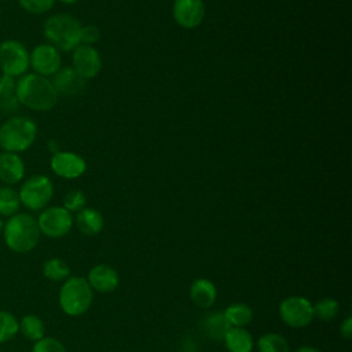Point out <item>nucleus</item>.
I'll list each match as a JSON object with an SVG mask.
<instances>
[{
  "label": "nucleus",
  "mask_w": 352,
  "mask_h": 352,
  "mask_svg": "<svg viewBox=\"0 0 352 352\" xmlns=\"http://www.w3.org/2000/svg\"><path fill=\"white\" fill-rule=\"evenodd\" d=\"M15 95L21 106L34 111H50L59 99L52 81L36 73H26L16 78Z\"/></svg>",
  "instance_id": "1"
},
{
  "label": "nucleus",
  "mask_w": 352,
  "mask_h": 352,
  "mask_svg": "<svg viewBox=\"0 0 352 352\" xmlns=\"http://www.w3.org/2000/svg\"><path fill=\"white\" fill-rule=\"evenodd\" d=\"M37 220L29 213H15L4 223V242L15 253H28L33 250L40 241Z\"/></svg>",
  "instance_id": "2"
},
{
  "label": "nucleus",
  "mask_w": 352,
  "mask_h": 352,
  "mask_svg": "<svg viewBox=\"0 0 352 352\" xmlns=\"http://www.w3.org/2000/svg\"><path fill=\"white\" fill-rule=\"evenodd\" d=\"M37 138V124L26 116H10L0 125V150L21 154Z\"/></svg>",
  "instance_id": "3"
},
{
  "label": "nucleus",
  "mask_w": 352,
  "mask_h": 352,
  "mask_svg": "<svg viewBox=\"0 0 352 352\" xmlns=\"http://www.w3.org/2000/svg\"><path fill=\"white\" fill-rule=\"evenodd\" d=\"M81 23L70 14L60 12L48 16L43 25V33L48 44L58 51H73L80 45Z\"/></svg>",
  "instance_id": "4"
},
{
  "label": "nucleus",
  "mask_w": 352,
  "mask_h": 352,
  "mask_svg": "<svg viewBox=\"0 0 352 352\" xmlns=\"http://www.w3.org/2000/svg\"><path fill=\"white\" fill-rule=\"evenodd\" d=\"M94 298V290L82 276H69L59 290V305L69 316L85 314Z\"/></svg>",
  "instance_id": "5"
},
{
  "label": "nucleus",
  "mask_w": 352,
  "mask_h": 352,
  "mask_svg": "<svg viewBox=\"0 0 352 352\" xmlns=\"http://www.w3.org/2000/svg\"><path fill=\"white\" fill-rule=\"evenodd\" d=\"M21 205L37 212L47 208L54 197L52 180L45 175H33L22 182L18 190Z\"/></svg>",
  "instance_id": "6"
},
{
  "label": "nucleus",
  "mask_w": 352,
  "mask_h": 352,
  "mask_svg": "<svg viewBox=\"0 0 352 352\" xmlns=\"http://www.w3.org/2000/svg\"><path fill=\"white\" fill-rule=\"evenodd\" d=\"M29 70V51L23 43L6 38L0 43V72L4 76L19 78Z\"/></svg>",
  "instance_id": "7"
},
{
  "label": "nucleus",
  "mask_w": 352,
  "mask_h": 352,
  "mask_svg": "<svg viewBox=\"0 0 352 352\" xmlns=\"http://www.w3.org/2000/svg\"><path fill=\"white\" fill-rule=\"evenodd\" d=\"M36 220L40 232L48 238H62L73 227V216L63 206L44 208Z\"/></svg>",
  "instance_id": "8"
},
{
  "label": "nucleus",
  "mask_w": 352,
  "mask_h": 352,
  "mask_svg": "<svg viewBox=\"0 0 352 352\" xmlns=\"http://www.w3.org/2000/svg\"><path fill=\"white\" fill-rule=\"evenodd\" d=\"M279 316L290 327H305L314 319L312 302L302 296H289L279 304Z\"/></svg>",
  "instance_id": "9"
},
{
  "label": "nucleus",
  "mask_w": 352,
  "mask_h": 352,
  "mask_svg": "<svg viewBox=\"0 0 352 352\" xmlns=\"http://www.w3.org/2000/svg\"><path fill=\"white\" fill-rule=\"evenodd\" d=\"M62 56L54 45L48 43L37 44L32 51H29V67L33 73L43 77H52L60 69Z\"/></svg>",
  "instance_id": "10"
},
{
  "label": "nucleus",
  "mask_w": 352,
  "mask_h": 352,
  "mask_svg": "<svg viewBox=\"0 0 352 352\" xmlns=\"http://www.w3.org/2000/svg\"><path fill=\"white\" fill-rule=\"evenodd\" d=\"M51 170L62 179H77L87 170L85 160L73 151H56L50 160Z\"/></svg>",
  "instance_id": "11"
},
{
  "label": "nucleus",
  "mask_w": 352,
  "mask_h": 352,
  "mask_svg": "<svg viewBox=\"0 0 352 352\" xmlns=\"http://www.w3.org/2000/svg\"><path fill=\"white\" fill-rule=\"evenodd\" d=\"M172 16L183 29L198 28L205 18L204 0H175L172 6Z\"/></svg>",
  "instance_id": "12"
},
{
  "label": "nucleus",
  "mask_w": 352,
  "mask_h": 352,
  "mask_svg": "<svg viewBox=\"0 0 352 352\" xmlns=\"http://www.w3.org/2000/svg\"><path fill=\"white\" fill-rule=\"evenodd\" d=\"M72 67L85 80L96 77L102 69V58L94 45H77L72 54Z\"/></svg>",
  "instance_id": "13"
},
{
  "label": "nucleus",
  "mask_w": 352,
  "mask_h": 352,
  "mask_svg": "<svg viewBox=\"0 0 352 352\" xmlns=\"http://www.w3.org/2000/svg\"><path fill=\"white\" fill-rule=\"evenodd\" d=\"M52 84L58 96L73 98L78 96L84 92L87 80L82 78L72 66L70 67H60L55 76H52Z\"/></svg>",
  "instance_id": "14"
},
{
  "label": "nucleus",
  "mask_w": 352,
  "mask_h": 352,
  "mask_svg": "<svg viewBox=\"0 0 352 352\" xmlns=\"http://www.w3.org/2000/svg\"><path fill=\"white\" fill-rule=\"evenodd\" d=\"M25 162L16 153L0 151V182L6 186H15L25 177Z\"/></svg>",
  "instance_id": "15"
},
{
  "label": "nucleus",
  "mask_w": 352,
  "mask_h": 352,
  "mask_svg": "<svg viewBox=\"0 0 352 352\" xmlns=\"http://www.w3.org/2000/svg\"><path fill=\"white\" fill-rule=\"evenodd\" d=\"M87 280L92 290L99 293H110L117 289L120 283V275L113 267L107 264H98L91 268Z\"/></svg>",
  "instance_id": "16"
},
{
  "label": "nucleus",
  "mask_w": 352,
  "mask_h": 352,
  "mask_svg": "<svg viewBox=\"0 0 352 352\" xmlns=\"http://www.w3.org/2000/svg\"><path fill=\"white\" fill-rule=\"evenodd\" d=\"M191 301L199 308H210L217 297L214 283L206 278H198L190 285L188 290Z\"/></svg>",
  "instance_id": "17"
},
{
  "label": "nucleus",
  "mask_w": 352,
  "mask_h": 352,
  "mask_svg": "<svg viewBox=\"0 0 352 352\" xmlns=\"http://www.w3.org/2000/svg\"><path fill=\"white\" fill-rule=\"evenodd\" d=\"M16 78L10 76H0V113L6 116H14L21 107L16 95Z\"/></svg>",
  "instance_id": "18"
},
{
  "label": "nucleus",
  "mask_w": 352,
  "mask_h": 352,
  "mask_svg": "<svg viewBox=\"0 0 352 352\" xmlns=\"http://www.w3.org/2000/svg\"><path fill=\"white\" fill-rule=\"evenodd\" d=\"M76 226L81 234L94 236V235H98L103 230L104 220L99 210L85 206L84 209L77 212Z\"/></svg>",
  "instance_id": "19"
},
{
  "label": "nucleus",
  "mask_w": 352,
  "mask_h": 352,
  "mask_svg": "<svg viewBox=\"0 0 352 352\" xmlns=\"http://www.w3.org/2000/svg\"><path fill=\"white\" fill-rule=\"evenodd\" d=\"M223 341L228 352H252L254 346L253 336L245 327H230Z\"/></svg>",
  "instance_id": "20"
},
{
  "label": "nucleus",
  "mask_w": 352,
  "mask_h": 352,
  "mask_svg": "<svg viewBox=\"0 0 352 352\" xmlns=\"http://www.w3.org/2000/svg\"><path fill=\"white\" fill-rule=\"evenodd\" d=\"M223 314L231 327H245L253 320V311L245 302H232Z\"/></svg>",
  "instance_id": "21"
},
{
  "label": "nucleus",
  "mask_w": 352,
  "mask_h": 352,
  "mask_svg": "<svg viewBox=\"0 0 352 352\" xmlns=\"http://www.w3.org/2000/svg\"><path fill=\"white\" fill-rule=\"evenodd\" d=\"M230 323L227 322L223 312H212L204 320V330L209 338L219 341L223 340L226 333L230 330Z\"/></svg>",
  "instance_id": "22"
},
{
  "label": "nucleus",
  "mask_w": 352,
  "mask_h": 352,
  "mask_svg": "<svg viewBox=\"0 0 352 352\" xmlns=\"http://www.w3.org/2000/svg\"><path fill=\"white\" fill-rule=\"evenodd\" d=\"M21 206L18 191L11 186H0V216L11 217Z\"/></svg>",
  "instance_id": "23"
},
{
  "label": "nucleus",
  "mask_w": 352,
  "mask_h": 352,
  "mask_svg": "<svg viewBox=\"0 0 352 352\" xmlns=\"http://www.w3.org/2000/svg\"><path fill=\"white\" fill-rule=\"evenodd\" d=\"M19 323V331L30 341H38L44 337L45 326L37 315H25Z\"/></svg>",
  "instance_id": "24"
},
{
  "label": "nucleus",
  "mask_w": 352,
  "mask_h": 352,
  "mask_svg": "<svg viewBox=\"0 0 352 352\" xmlns=\"http://www.w3.org/2000/svg\"><path fill=\"white\" fill-rule=\"evenodd\" d=\"M314 308V318H318L322 322H330L336 319L340 314V302L331 297H323L315 304Z\"/></svg>",
  "instance_id": "25"
},
{
  "label": "nucleus",
  "mask_w": 352,
  "mask_h": 352,
  "mask_svg": "<svg viewBox=\"0 0 352 352\" xmlns=\"http://www.w3.org/2000/svg\"><path fill=\"white\" fill-rule=\"evenodd\" d=\"M43 274L47 279L54 280V282H59V280H66L70 276L72 271H70V267L67 265V263L65 260L54 257V258H50L44 263Z\"/></svg>",
  "instance_id": "26"
},
{
  "label": "nucleus",
  "mask_w": 352,
  "mask_h": 352,
  "mask_svg": "<svg viewBox=\"0 0 352 352\" xmlns=\"http://www.w3.org/2000/svg\"><path fill=\"white\" fill-rule=\"evenodd\" d=\"M258 352H290L287 340L279 333H265L257 340Z\"/></svg>",
  "instance_id": "27"
},
{
  "label": "nucleus",
  "mask_w": 352,
  "mask_h": 352,
  "mask_svg": "<svg viewBox=\"0 0 352 352\" xmlns=\"http://www.w3.org/2000/svg\"><path fill=\"white\" fill-rule=\"evenodd\" d=\"M18 331L19 323L16 318L7 311H0V344L14 338Z\"/></svg>",
  "instance_id": "28"
},
{
  "label": "nucleus",
  "mask_w": 352,
  "mask_h": 352,
  "mask_svg": "<svg viewBox=\"0 0 352 352\" xmlns=\"http://www.w3.org/2000/svg\"><path fill=\"white\" fill-rule=\"evenodd\" d=\"M56 0H18L22 10L32 15H41L52 10Z\"/></svg>",
  "instance_id": "29"
},
{
  "label": "nucleus",
  "mask_w": 352,
  "mask_h": 352,
  "mask_svg": "<svg viewBox=\"0 0 352 352\" xmlns=\"http://www.w3.org/2000/svg\"><path fill=\"white\" fill-rule=\"evenodd\" d=\"M87 205V197L81 190H72L63 198V208L72 212H80Z\"/></svg>",
  "instance_id": "30"
},
{
  "label": "nucleus",
  "mask_w": 352,
  "mask_h": 352,
  "mask_svg": "<svg viewBox=\"0 0 352 352\" xmlns=\"http://www.w3.org/2000/svg\"><path fill=\"white\" fill-rule=\"evenodd\" d=\"M32 352H67L65 345L54 337H43L34 342Z\"/></svg>",
  "instance_id": "31"
},
{
  "label": "nucleus",
  "mask_w": 352,
  "mask_h": 352,
  "mask_svg": "<svg viewBox=\"0 0 352 352\" xmlns=\"http://www.w3.org/2000/svg\"><path fill=\"white\" fill-rule=\"evenodd\" d=\"M100 38V32L95 25H87V26H81V32H80V44H85V45H92L95 43H98Z\"/></svg>",
  "instance_id": "32"
},
{
  "label": "nucleus",
  "mask_w": 352,
  "mask_h": 352,
  "mask_svg": "<svg viewBox=\"0 0 352 352\" xmlns=\"http://www.w3.org/2000/svg\"><path fill=\"white\" fill-rule=\"evenodd\" d=\"M340 334L345 338V340H349L352 337V318L351 316H346L341 324H340Z\"/></svg>",
  "instance_id": "33"
},
{
  "label": "nucleus",
  "mask_w": 352,
  "mask_h": 352,
  "mask_svg": "<svg viewBox=\"0 0 352 352\" xmlns=\"http://www.w3.org/2000/svg\"><path fill=\"white\" fill-rule=\"evenodd\" d=\"M294 352H322L319 348H315V346H308V345H304V346H300L297 348Z\"/></svg>",
  "instance_id": "34"
},
{
  "label": "nucleus",
  "mask_w": 352,
  "mask_h": 352,
  "mask_svg": "<svg viewBox=\"0 0 352 352\" xmlns=\"http://www.w3.org/2000/svg\"><path fill=\"white\" fill-rule=\"evenodd\" d=\"M60 3H63V4H73V3H76L77 0H59Z\"/></svg>",
  "instance_id": "35"
},
{
  "label": "nucleus",
  "mask_w": 352,
  "mask_h": 352,
  "mask_svg": "<svg viewBox=\"0 0 352 352\" xmlns=\"http://www.w3.org/2000/svg\"><path fill=\"white\" fill-rule=\"evenodd\" d=\"M3 228H4V221L0 217V234H3Z\"/></svg>",
  "instance_id": "36"
}]
</instances>
